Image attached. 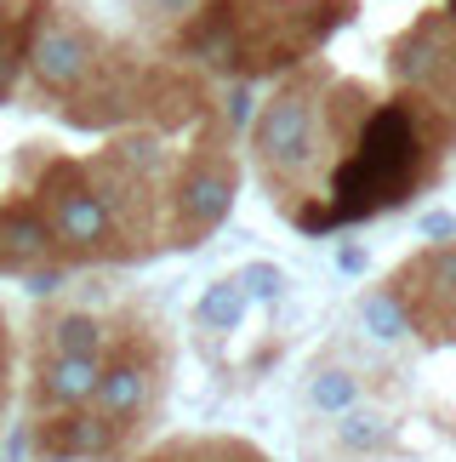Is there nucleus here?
Masks as SVG:
<instances>
[{
	"mask_svg": "<svg viewBox=\"0 0 456 462\" xmlns=\"http://www.w3.org/2000/svg\"><path fill=\"white\" fill-rule=\"evenodd\" d=\"M137 6V17H143V23H154V29H183L188 17H195L205 0H132Z\"/></svg>",
	"mask_w": 456,
	"mask_h": 462,
	"instance_id": "obj_16",
	"label": "nucleus"
},
{
	"mask_svg": "<svg viewBox=\"0 0 456 462\" xmlns=\"http://www.w3.org/2000/svg\"><path fill=\"white\" fill-rule=\"evenodd\" d=\"M0 365H6V319H0Z\"/></svg>",
	"mask_w": 456,
	"mask_h": 462,
	"instance_id": "obj_22",
	"label": "nucleus"
},
{
	"mask_svg": "<svg viewBox=\"0 0 456 462\" xmlns=\"http://www.w3.org/2000/svg\"><path fill=\"white\" fill-rule=\"evenodd\" d=\"M97 377H103V360H80V354H41V360H34V383H29L34 417L92 405Z\"/></svg>",
	"mask_w": 456,
	"mask_h": 462,
	"instance_id": "obj_8",
	"label": "nucleus"
},
{
	"mask_svg": "<svg viewBox=\"0 0 456 462\" xmlns=\"http://www.w3.org/2000/svg\"><path fill=\"white\" fill-rule=\"evenodd\" d=\"M103 34L86 23V17L75 12H63V6H41V23H34L29 34V80H34V92L51 97V103H68L80 92L86 80L97 75V63H103Z\"/></svg>",
	"mask_w": 456,
	"mask_h": 462,
	"instance_id": "obj_4",
	"label": "nucleus"
},
{
	"mask_svg": "<svg viewBox=\"0 0 456 462\" xmlns=\"http://www.w3.org/2000/svg\"><path fill=\"white\" fill-rule=\"evenodd\" d=\"M41 263H58L46 211L34 200H0V274H29Z\"/></svg>",
	"mask_w": 456,
	"mask_h": 462,
	"instance_id": "obj_9",
	"label": "nucleus"
},
{
	"mask_svg": "<svg viewBox=\"0 0 456 462\" xmlns=\"http://www.w3.org/2000/svg\"><path fill=\"white\" fill-rule=\"evenodd\" d=\"M308 405H314V411H325V417H342L348 405H360V377L348 365H314Z\"/></svg>",
	"mask_w": 456,
	"mask_h": 462,
	"instance_id": "obj_14",
	"label": "nucleus"
},
{
	"mask_svg": "<svg viewBox=\"0 0 456 462\" xmlns=\"http://www.w3.org/2000/svg\"><path fill=\"white\" fill-rule=\"evenodd\" d=\"M63 280H68L63 263H41V269H29V274H23V286H29L34 297H51V291H63Z\"/></svg>",
	"mask_w": 456,
	"mask_h": 462,
	"instance_id": "obj_19",
	"label": "nucleus"
},
{
	"mask_svg": "<svg viewBox=\"0 0 456 462\" xmlns=\"http://www.w3.org/2000/svg\"><path fill=\"white\" fill-rule=\"evenodd\" d=\"M445 12H451V17H456V0H445Z\"/></svg>",
	"mask_w": 456,
	"mask_h": 462,
	"instance_id": "obj_23",
	"label": "nucleus"
},
{
	"mask_svg": "<svg viewBox=\"0 0 456 462\" xmlns=\"http://www.w3.org/2000/svg\"><path fill=\"white\" fill-rule=\"evenodd\" d=\"M34 206L46 211L51 223V245H58L63 269H80V263H120V235L114 217L103 206V194L92 189L80 160H46L41 177H34Z\"/></svg>",
	"mask_w": 456,
	"mask_h": 462,
	"instance_id": "obj_2",
	"label": "nucleus"
},
{
	"mask_svg": "<svg viewBox=\"0 0 456 462\" xmlns=\"http://www.w3.org/2000/svg\"><path fill=\"white\" fill-rule=\"evenodd\" d=\"M245 303H251V297L240 291V280H234V274H223V280H212V286L200 291V303H195V326H200V331H234L240 319H245Z\"/></svg>",
	"mask_w": 456,
	"mask_h": 462,
	"instance_id": "obj_13",
	"label": "nucleus"
},
{
	"mask_svg": "<svg viewBox=\"0 0 456 462\" xmlns=\"http://www.w3.org/2000/svg\"><path fill=\"white\" fill-rule=\"evenodd\" d=\"M337 269L342 274H365V245H342V252H337Z\"/></svg>",
	"mask_w": 456,
	"mask_h": 462,
	"instance_id": "obj_21",
	"label": "nucleus"
},
{
	"mask_svg": "<svg viewBox=\"0 0 456 462\" xmlns=\"http://www.w3.org/2000/svg\"><path fill=\"white\" fill-rule=\"evenodd\" d=\"M337 446L354 451V457H377L394 446V422L371 411V405H348V411L337 417Z\"/></svg>",
	"mask_w": 456,
	"mask_h": 462,
	"instance_id": "obj_12",
	"label": "nucleus"
},
{
	"mask_svg": "<svg viewBox=\"0 0 456 462\" xmlns=\"http://www.w3.org/2000/svg\"><path fill=\"white\" fill-rule=\"evenodd\" d=\"M132 434H120L109 417H97L92 405L75 411H46L23 429V446L34 462H109Z\"/></svg>",
	"mask_w": 456,
	"mask_h": 462,
	"instance_id": "obj_6",
	"label": "nucleus"
},
{
	"mask_svg": "<svg viewBox=\"0 0 456 462\" xmlns=\"http://www.w3.org/2000/svg\"><path fill=\"white\" fill-rule=\"evenodd\" d=\"M360 326L371 331L377 343H399V337L411 331V314H406V303H399L388 286H377V291L360 297Z\"/></svg>",
	"mask_w": 456,
	"mask_h": 462,
	"instance_id": "obj_15",
	"label": "nucleus"
},
{
	"mask_svg": "<svg viewBox=\"0 0 456 462\" xmlns=\"http://www.w3.org/2000/svg\"><path fill=\"white\" fill-rule=\"evenodd\" d=\"M234 280H240L245 297H257V303H274V297L286 291V269H274V263H245Z\"/></svg>",
	"mask_w": 456,
	"mask_h": 462,
	"instance_id": "obj_17",
	"label": "nucleus"
},
{
	"mask_svg": "<svg viewBox=\"0 0 456 462\" xmlns=\"http://www.w3.org/2000/svg\"><path fill=\"white\" fill-rule=\"evenodd\" d=\"M137 103H143V63H137L132 51L109 46L103 63H97V75L63 103V120L80 126V132H109V126L137 120Z\"/></svg>",
	"mask_w": 456,
	"mask_h": 462,
	"instance_id": "obj_5",
	"label": "nucleus"
},
{
	"mask_svg": "<svg viewBox=\"0 0 456 462\" xmlns=\"http://www.w3.org/2000/svg\"><path fill=\"white\" fill-rule=\"evenodd\" d=\"M240 194V160L228 154V137H205L171 177V200H166V245L171 252H195L223 228V217L234 211Z\"/></svg>",
	"mask_w": 456,
	"mask_h": 462,
	"instance_id": "obj_3",
	"label": "nucleus"
},
{
	"mask_svg": "<svg viewBox=\"0 0 456 462\" xmlns=\"http://www.w3.org/2000/svg\"><path fill=\"white\" fill-rule=\"evenodd\" d=\"M423 235H428V240H440V245H445V240L456 235V217H451V211H433V217L423 223Z\"/></svg>",
	"mask_w": 456,
	"mask_h": 462,
	"instance_id": "obj_20",
	"label": "nucleus"
},
{
	"mask_svg": "<svg viewBox=\"0 0 456 462\" xmlns=\"http://www.w3.org/2000/svg\"><path fill=\"white\" fill-rule=\"evenodd\" d=\"M223 126H228V132L251 126V80H234V86L223 92Z\"/></svg>",
	"mask_w": 456,
	"mask_h": 462,
	"instance_id": "obj_18",
	"label": "nucleus"
},
{
	"mask_svg": "<svg viewBox=\"0 0 456 462\" xmlns=\"http://www.w3.org/2000/svg\"><path fill=\"white\" fill-rule=\"evenodd\" d=\"M109 348V319L92 309H63L41 319V354H80V360H103Z\"/></svg>",
	"mask_w": 456,
	"mask_h": 462,
	"instance_id": "obj_10",
	"label": "nucleus"
},
{
	"mask_svg": "<svg viewBox=\"0 0 456 462\" xmlns=\"http://www.w3.org/2000/svg\"><path fill=\"white\" fill-rule=\"evenodd\" d=\"M320 86H325V69L314 75H291L279 92L251 115V160H257V177L269 189V200L279 206H296V194L308 200V177L320 166Z\"/></svg>",
	"mask_w": 456,
	"mask_h": 462,
	"instance_id": "obj_1",
	"label": "nucleus"
},
{
	"mask_svg": "<svg viewBox=\"0 0 456 462\" xmlns=\"http://www.w3.org/2000/svg\"><path fill=\"white\" fill-rule=\"evenodd\" d=\"M41 6L46 0H23V6H0V103L17 92V80H23V63H29V34L41 23Z\"/></svg>",
	"mask_w": 456,
	"mask_h": 462,
	"instance_id": "obj_11",
	"label": "nucleus"
},
{
	"mask_svg": "<svg viewBox=\"0 0 456 462\" xmlns=\"http://www.w3.org/2000/svg\"><path fill=\"white\" fill-rule=\"evenodd\" d=\"M178 58L212 69V75H240V29H234V6L228 0H205V6L178 29Z\"/></svg>",
	"mask_w": 456,
	"mask_h": 462,
	"instance_id": "obj_7",
	"label": "nucleus"
}]
</instances>
